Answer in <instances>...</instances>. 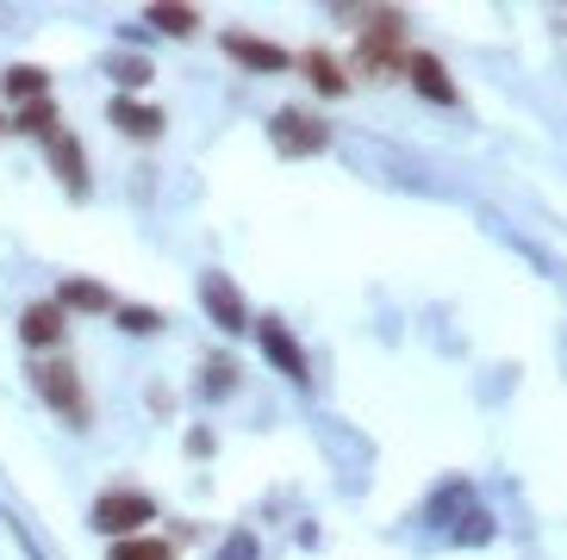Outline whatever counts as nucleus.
Here are the masks:
<instances>
[{
	"label": "nucleus",
	"mask_w": 567,
	"mask_h": 560,
	"mask_svg": "<svg viewBox=\"0 0 567 560\" xmlns=\"http://www.w3.org/2000/svg\"><path fill=\"white\" fill-rule=\"evenodd\" d=\"M355 69L368 82H386L405 69V19L400 13H368L362 25V44H355Z\"/></svg>",
	"instance_id": "1"
},
{
	"label": "nucleus",
	"mask_w": 567,
	"mask_h": 560,
	"mask_svg": "<svg viewBox=\"0 0 567 560\" xmlns=\"http://www.w3.org/2000/svg\"><path fill=\"white\" fill-rule=\"evenodd\" d=\"M32 380H38V393L51 398L69 424H87V393H82V380H75V367H69V355H38Z\"/></svg>",
	"instance_id": "2"
},
{
	"label": "nucleus",
	"mask_w": 567,
	"mask_h": 560,
	"mask_svg": "<svg viewBox=\"0 0 567 560\" xmlns=\"http://www.w3.org/2000/svg\"><path fill=\"white\" fill-rule=\"evenodd\" d=\"M268 137L281 144V156H318V149L331 144V125L318 113H300V106H287V113L268 118Z\"/></svg>",
	"instance_id": "3"
},
{
	"label": "nucleus",
	"mask_w": 567,
	"mask_h": 560,
	"mask_svg": "<svg viewBox=\"0 0 567 560\" xmlns=\"http://www.w3.org/2000/svg\"><path fill=\"white\" fill-rule=\"evenodd\" d=\"M151 517H156V505L144 492H106L101 505H94V529H101V536H118V542H125V529L151 523Z\"/></svg>",
	"instance_id": "4"
},
{
	"label": "nucleus",
	"mask_w": 567,
	"mask_h": 560,
	"mask_svg": "<svg viewBox=\"0 0 567 560\" xmlns=\"http://www.w3.org/2000/svg\"><path fill=\"white\" fill-rule=\"evenodd\" d=\"M256 336H262V349L275 355V367H281L287 380H300V386H306V374H312V367H306V349L293 343V336H287V324L262 318V324H256Z\"/></svg>",
	"instance_id": "5"
},
{
	"label": "nucleus",
	"mask_w": 567,
	"mask_h": 560,
	"mask_svg": "<svg viewBox=\"0 0 567 560\" xmlns=\"http://www.w3.org/2000/svg\"><path fill=\"white\" fill-rule=\"evenodd\" d=\"M200 299H206V312H213L225 330H244V324H250V312H244V293H237L225 274H206V280H200Z\"/></svg>",
	"instance_id": "6"
},
{
	"label": "nucleus",
	"mask_w": 567,
	"mask_h": 560,
	"mask_svg": "<svg viewBox=\"0 0 567 560\" xmlns=\"http://www.w3.org/2000/svg\"><path fill=\"white\" fill-rule=\"evenodd\" d=\"M106 118H113V125H118L125 137H144V144H151V137L163 132V113H156L151 100H132V94H118L113 106H106Z\"/></svg>",
	"instance_id": "7"
},
{
	"label": "nucleus",
	"mask_w": 567,
	"mask_h": 560,
	"mask_svg": "<svg viewBox=\"0 0 567 560\" xmlns=\"http://www.w3.org/2000/svg\"><path fill=\"white\" fill-rule=\"evenodd\" d=\"M405 75H412L417 94H431L436 106H455V82L443 75V63H436L431 50H405Z\"/></svg>",
	"instance_id": "8"
},
{
	"label": "nucleus",
	"mask_w": 567,
	"mask_h": 560,
	"mask_svg": "<svg viewBox=\"0 0 567 560\" xmlns=\"http://www.w3.org/2000/svg\"><path fill=\"white\" fill-rule=\"evenodd\" d=\"M225 50H231L244 69H287V50L275 44V38H250V32H231L225 38Z\"/></svg>",
	"instance_id": "9"
},
{
	"label": "nucleus",
	"mask_w": 567,
	"mask_h": 560,
	"mask_svg": "<svg viewBox=\"0 0 567 560\" xmlns=\"http://www.w3.org/2000/svg\"><path fill=\"white\" fill-rule=\"evenodd\" d=\"M118 299L106 293L101 280H63L56 287V312H113Z\"/></svg>",
	"instance_id": "10"
},
{
	"label": "nucleus",
	"mask_w": 567,
	"mask_h": 560,
	"mask_svg": "<svg viewBox=\"0 0 567 560\" xmlns=\"http://www.w3.org/2000/svg\"><path fill=\"white\" fill-rule=\"evenodd\" d=\"M19 330H25V343L32 349H56L63 343V312H56V299H38L32 312L19 318Z\"/></svg>",
	"instance_id": "11"
},
{
	"label": "nucleus",
	"mask_w": 567,
	"mask_h": 560,
	"mask_svg": "<svg viewBox=\"0 0 567 560\" xmlns=\"http://www.w3.org/2000/svg\"><path fill=\"white\" fill-rule=\"evenodd\" d=\"M51 168L63 175L69 187H75V194H87V163H82V144H75L69 132H51Z\"/></svg>",
	"instance_id": "12"
},
{
	"label": "nucleus",
	"mask_w": 567,
	"mask_h": 560,
	"mask_svg": "<svg viewBox=\"0 0 567 560\" xmlns=\"http://www.w3.org/2000/svg\"><path fill=\"white\" fill-rule=\"evenodd\" d=\"M306 82L318 94H343V69L331 63V50H306Z\"/></svg>",
	"instance_id": "13"
},
{
	"label": "nucleus",
	"mask_w": 567,
	"mask_h": 560,
	"mask_svg": "<svg viewBox=\"0 0 567 560\" xmlns=\"http://www.w3.org/2000/svg\"><path fill=\"white\" fill-rule=\"evenodd\" d=\"M0 87H7V94L13 100H44V69H7V75H0Z\"/></svg>",
	"instance_id": "14"
},
{
	"label": "nucleus",
	"mask_w": 567,
	"mask_h": 560,
	"mask_svg": "<svg viewBox=\"0 0 567 560\" xmlns=\"http://www.w3.org/2000/svg\"><path fill=\"white\" fill-rule=\"evenodd\" d=\"M13 125L19 132H56V106L51 100H25V106H13Z\"/></svg>",
	"instance_id": "15"
},
{
	"label": "nucleus",
	"mask_w": 567,
	"mask_h": 560,
	"mask_svg": "<svg viewBox=\"0 0 567 560\" xmlns=\"http://www.w3.org/2000/svg\"><path fill=\"white\" fill-rule=\"evenodd\" d=\"M151 25H156V32H175V38H187L194 25H200V13H194V7H151Z\"/></svg>",
	"instance_id": "16"
},
{
	"label": "nucleus",
	"mask_w": 567,
	"mask_h": 560,
	"mask_svg": "<svg viewBox=\"0 0 567 560\" xmlns=\"http://www.w3.org/2000/svg\"><path fill=\"white\" fill-rule=\"evenodd\" d=\"M113 560H175V548L168 542H118Z\"/></svg>",
	"instance_id": "17"
},
{
	"label": "nucleus",
	"mask_w": 567,
	"mask_h": 560,
	"mask_svg": "<svg viewBox=\"0 0 567 560\" xmlns=\"http://www.w3.org/2000/svg\"><path fill=\"white\" fill-rule=\"evenodd\" d=\"M113 75L118 82H151V63H144V56H125V63H118L113 56Z\"/></svg>",
	"instance_id": "18"
},
{
	"label": "nucleus",
	"mask_w": 567,
	"mask_h": 560,
	"mask_svg": "<svg viewBox=\"0 0 567 560\" xmlns=\"http://www.w3.org/2000/svg\"><path fill=\"white\" fill-rule=\"evenodd\" d=\"M118 318H125L132 330H156V324H163V318H156V312H144V305H118Z\"/></svg>",
	"instance_id": "19"
},
{
	"label": "nucleus",
	"mask_w": 567,
	"mask_h": 560,
	"mask_svg": "<svg viewBox=\"0 0 567 560\" xmlns=\"http://www.w3.org/2000/svg\"><path fill=\"white\" fill-rule=\"evenodd\" d=\"M250 548H256L250 536H231V548H225V560H250Z\"/></svg>",
	"instance_id": "20"
}]
</instances>
